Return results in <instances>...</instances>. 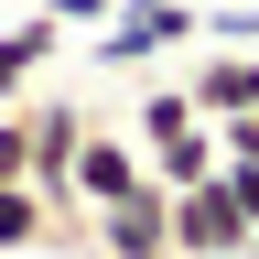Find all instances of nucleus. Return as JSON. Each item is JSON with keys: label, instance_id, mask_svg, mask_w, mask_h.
<instances>
[{"label": "nucleus", "instance_id": "obj_1", "mask_svg": "<svg viewBox=\"0 0 259 259\" xmlns=\"http://www.w3.org/2000/svg\"><path fill=\"white\" fill-rule=\"evenodd\" d=\"M205 44V0H119L108 22H97V65H151V54H184Z\"/></svg>", "mask_w": 259, "mask_h": 259}, {"label": "nucleus", "instance_id": "obj_2", "mask_svg": "<svg viewBox=\"0 0 259 259\" xmlns=\"http://www.w3.org/2000/svg\"><path fill=\"white\" fill-rule=\"evenodd\" d=\"M173 259H259V216L227 184H184L173 194Z\"/></svg>", "mask_w": 259, "mask_h": 259}, {"label": "nucleus", "instance_id": "obj_3", "mask_svg": "<svg viewBox=\"0 0 259 259\" xmlns=\"http://www.w3.org/2000/svg\"><path fill=\"white\" fill-rule=\"evenodd\" d=\"M97 259H173V194L130 184L119 205H97Z\"/></svg>", "mask_w": 259, "mask_h": 259}, {"label": "nucleus", "instance_id": "obj_4", "mask_svg": "<svg viewBox=\"0 0 259 259\" xmlns=\"http://www.w3.org/2000/svg\"><path fill=\"white\" fill-rule=\"evenodd\" d=\"M130 184H151V151L130 141L119 119H87V141H76V194H87V205H119Z\"/></svg>", "mask_w": 259, "mask_h": 259}, {"label": "nucleus", "instance_id": "obj_5", "mask_svg": "<svg viewBox=\"0 0 259 259\" xmlns=\"http://www.w3.org/2000/svg\"><path fill=\"white\" fill-rule=\"evenodd\" d=\"M184 97H194L205 119H259V54H248V44H205L194 76H184Z\"/></svg>", "mask_w": 259, "mask_h": 259}, {"label": "nucleus", "instance_id": "obj_6", "mask_svg": "<svg viewBox=\"0 0 259 259\" xmlns=\"http://www.w3.org/2000/svg\"><path fill=\"white\" fill-rule=\"evenodd\" d=\"M32 119V184H76V141H87V97H22Z\"/></svg>", "mask_w": 259, "mask_h": 259}, {"label": "nucleus", "instance_id": "obj_7", "mask_svg": "<svg viewBox=\"0 0 259 259\" xmlns=\"http://www.w3.org/2000/svg\"><path fill=\"white\" fill-rule=\"evenodd\" d=\"M54 54H65V22H54V11L0 22V108H11V97H32V76H54Z\"/></svg>", "mask_w": 259, "mask_h": 259}, {"label": "nucleus", "instance_id": "obj_8", "mask_svg": "<svg viewBox=\"0 0 259 259\" xmlns=\"http://www.w3.org/2000/svg\"><path fill=\"white\" fill-rule=\"evenodd\" d=\"M194 130H216V119L184 97V76H162V87L130 97V141H141V151H173V141H194Z\"/></svg>", "mask_w": 259, "mask_h": 259}, {"label": "nucleus", "instance_id": "obj_9", "mask_svg": "<svg viewBox=\"0 0 259 259\" xmlns=\"http://www.w3.org/2000/svg\"><path fill=\"white\" fill-rule=\"evenodd\" d=\"M0 248H44V194L32 184H0Z\"/></svg>", "mask_w": 259, "mask_h": 259}, {"label": "nucleus", "instance_id": "obj_10", "mask_svg": "<svg viewBox=\"0 0 259 259\" xmlns=\"http://www.w3.org/2000/svg\"><path fill=\"white\" fill-rule=\"evenodd\" d=\"M205 44H248L259 54V0H216V11H205Z\"/></svg>", "mask_w": 259, "mask_h": 259}, {"label": "nucleus", "instance_id": "obj_11", "mask_svg": "<svg viewBox=\"0 0 259 259\" xmlns=\"http://www.w3.org/2000/svg\"><path fill=\"white\" fill-rule=\"evenodd\" d=\"M216 162H259V119H216Z\"/></svg>", "mask_w": 259, "mask_h": 259}, {"label": "nucleus", "instance_id": "obj_12", "mask_svg": "<svg viewBox=\"0 0 259 259\" xmlns=\"http://www.w3.org/2000/svg\"><path fill=\"white\" fill-rule=\"evenodd\" d=\"M44 11H54L65 32H97V22H108V11H119V0H44Z\"/></svg>", "mask_w": 259, "mask_h": 259}, {"label": "nucleus", "instance_id": "obj_13", "mask_svg": "<svg viewBox=\"0 0 259 259\" xmlns=\"http://www.w3.org/2000/svg\"><path fill=\"white\" fill-rule=\"evenodd\" d=\"M216 184H227V194H238V205L259 216V162H216Z\"/></svg>", "mask_w": 259, "mask_h": 259}]
</instances>
